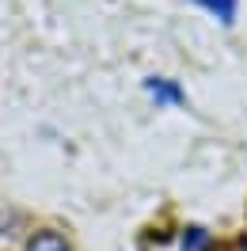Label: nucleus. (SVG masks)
<instances>
[{
	"mask_svg": "<svg viewBox=\"0 0 247 251\" xmlns=\"http://www.w3.org/2000/svg\"><path fill=\"white\" fill-rule=\"evenodd\" d=\"M145 92H148V99H152L156 107H183L186 103V92L168 76H148L145 80Z\"/></svg>",
	"mask_w": 247,
	"mask_h": 251,
	"instance_id": "f257e3e1",
	"label": "nucleus"
},
{
	"mask_svg": "<svg viewBox=\"0 0 247 251\" xmlns=\"http://www.w3.org/2000/svg\"><path fill=\"white\" fill-rule=\"evenodd\" d=\"M194 4L205 8L221 27H232V23H236V12H240V0H194Z\"/></svg>",
	"mask_w": 247,
	"mask_h": 251,
	"instance_id": "f03ea898",
	"label": "nucleus"
},
{
	"mask_svg": "<svg viewBox=\"0 0 247 251\" xmlns=\"http://www.w3.org/2000/svg\"><path fill=\"white\" fill-rule=\"evenodd\" d=\"M27 251H69V244H65V236H61V232L42 228V232H38L31 244H27Z\"/></svg>",
	"mask_w": 247,
	"mask_h": 251,
	"instance_id": "7ed1b4c3",
	"label": "nucleus"
},
{
	"mask_svg": "<svg viewBox=\"0 0 247 251\" xmlns=\"http://www.w3.org/2000/svg\"><path fill=\"white\" fill-rule=\"evenodd\" d=\"M183 248H186V251H205V248H209V236H205V228H198V225H194V228H186Z\"/></svg>",
	"mask_w": 247,
	"mask_h": 251,
	"instance_id": "20e7f679",
	"label": "nucleus"
},
{
	"mask_svg": "<svg viewBox=\"0 0 247 251\" xmlns=\"http://www.w3.org/2000/svg\"><path fill=\"white\" fill-rule=\"evenodd\" d=\"M205 251H247V232L236 240V244H221V248H205Z\"/></svg>",
	"mask_w": 247,
	"mask_h": 251,
	"instance_id": "39448f33",
	"label": "nucleus"
}]
</instances>
